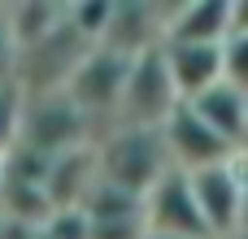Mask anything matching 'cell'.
Listing matches in <instances>:
<instances>
[{
	"label": "cell",
	"instance_id": "1",
	"mask_svg": "<svg viewBox=\"0 0 248 239\" xmlns=\"http://www.w3.org/2000/svg\"><path fill=\"white\" fill-rule=\"evenodd\" d=\"M96 157H100V179L135 196H148L174 170L166 135L148 126H113L109 135L96 139Z\"/></svg>",
	"mask_w": 248,
	"mask_h": 239
},
{
	"label": "cell",
	"instance_id": "2",
	"mask_svg": "<svg viewBox=\"0 0 248 239\" xmlns=\"http://www.w3.org/2000/svg\"><path fill=\"white\" fill-rule=\"evenodd\" d=\"M126 74H131V57H118L109 48H92L74 78L65 83V96L74 100V109L87 118L92 126V139L109 135L118 126V113H122V91H126Z\"/></svg>",
	"mask_w": 248,
	"mask_h": 239
},
{
	"label": "cell",
	"instance_id": "3",
	"mask_svg": "<svg viewBox=\"0 0 248 239\" xmlns=\"http://www.w3.org/2000/svg\"><path fill=\"white\" fill-rule=\"evenodd\" d=\"M17 144L35 148L44 157H65V152H74L83 144H96V139H92L87 118L74 109V100L65 91H44V96H26Z\"/></svg>",
	"mask_w": 248,
	"mask_h": 239
},
{
	"label": "cell",
	"instance_id": "4",
	"mask_svg": "<svg viewBox=\"0 0 248 239\" xmlns=\"http://www.w3.org/2000/svg\"><path fill=\"white\" fill-rule=\"evenodd\" d=\"M179 105H183V100H179V91H174L166 52L153 48V52L135 57V61H131V74H126L118 126H148V131H161Z\"/></svg>",
	"mask_w": 248,
	"mask_h": 239
},
{
	"label": "cell",
	"instance_id": "5",
	"mask_svg": "<svg viewBox=\"0 0 248 239\" xmlns=\"http://www.w3.org/2000/svg\"><path fill=\"white\" fill-rule=\"evenodd\" d=\"M187 179H192V196H196V209H201L209 235L214 239H235L240 235V222H244V174H240V157L235 161H222V165H209V170H196Z\"/></svg>",
	"mask_w": 248,
	"mask_h": 239
},
{
	"label": "cell",
	"instance_id": "6",
	"mask_svg": "<svg viewBox=\"0 0 248 239\" xmlns=\"http://www.w3.org/2000/svg\"><path fill=\"white\" fill-rule=\"evenodd\" d=\"M144 226L153 235H183V239H214L196 196H192V179L183 170H170L148 196H144Z\"/></svg>",
	"mask_w": 248,
	"mask_h": 239
},
{
	"label": "cell",
	"instance_id": "7",
	"mask_svg": "<svg viewBox=\"0 0 248 239\" xmlns=\"http://www.w3.org/2000/svg\"><path fill=\"white\" fill-rule=\"evenodd\" d=\"M161 135H166V148H170V165L183 170V174H196V170H209V165H222V161L240 157L222 135H214L192 113V105H179L170 113V122L161 126Z\"/></svg>",
	"mask_w": 248,
	"mask_h": 239
},
{
	"label": "cell",
	"instance_id": "8",
	"mask_svg": "<svg viewBox=\"0 0 248 239\" xmlns=\"http://www.w3.org/2000/svg\"><path fill=\"white\" fill-rule=\"evenodd\" d=\"M179 100H196L222 83V44H161Z\"/></svg>",
	"mask_w": 248,
	"mask_h": 239
},
{
	"label": "cell",
	"instance_id": "9",
	"mask_svg": "<svg viewBox=\"0 0 248 239\" xmlns=\"http://www.w3.org/2000/svg\"><path fill=\"white\" fill-rule=\"evenodd\" d=\"M100 183V157H96V144H83L65 157H52V170H48V200L52 209H83L87 196L96 192Z\"/></svg>",
	"mask_w": 248,
	"mask_h": 239
},
{
	"label": "cell",
	"instance_id": "10",
	"mask_svg": "<svg viewBox=\"0 0 248 239\" xmlns=\"http://www.w3.org/2000/svg\"><path fill=\"white\" fill-rule=\"evenodd\" d=\"M187 105H192V113H196L214 135H222L235 152H244V144H248V96L240 87L218 83V87H209L205 96H196V100H187Z\"/></svg>",
	"mask_w": 248,
	"mask_h": 239
},
{
	"label": "cell",
	"instance_id": "11",
	"mask_svg": "<svg viewBox=\"0 0 248 239\" xmlns=\"http://www.w3.org/2000/svg\"><path fill=\"white\" fill-rule=\"evenodd\" d=\"M231 35V0H187L174 4L166 44H227Z\"/></svg>",
	"mask_w": 248,
	"mask_h": 239
},
{
	"label": "cell",
	"instance_id": "12",
	"mask_svg": "<svg viewBox=\"0 0 248 239\" xmlns=\"http://www.w3.org/2000/svg\"><path fill=\"white\" fill-rule=\"evenodd\" d=\"M9 9V26H13V39L17 48H35L39 39H48L61 22H65V4H52V0H17V4H4Z\"/></svg>",
	"mask_w": 248,
	"mask_h": 239
},
{
	"label": "cell",
	"instance_id": "13",
	"mask_svg": "<svg viewBox=\"0 0 248 239\" xmlns=\"http://www.w3.org/2000/svg\"><path fill=\"white\" fill-rule=\"evenodd\" d=\"M109 17H113V0H65V22L96 48L109 30Z\"/></svg>",
	"mask_w": 248,
	"mask_h": 239
},
{
	"label": "cell",
	"instance_id": "14",
	"mask_svg": "<svg viewBox=\"0 0 248 239\" xmlns=\"http://www.w3.org/2000/svg\"><path fill=\"white\" fill-rule=\"evenodd\" d=\"M22 105H26V96L17 91V83H4V87H0V161L17 148V135H22Z\"/></svg>",
	"mask_w": 248,
	"mask_h": 239
},
{
	"label": "cell",
	"instance_id": "15",
	"mask_svg": "<svg viewBox=\"0 0 248 239\" xmlns=\"http://www.w3.org/2000/svg\"><path fill=\"white\" fill-rule=\"evenodd\" d=\"M39 239H92V218L83 209H52L39 226Z\"/></svg>",
	"mask_w": 248,
	"mask_h": 239
},
{
	"label": "cell",
	"instance_id": "16",
	"mask_svg": "<svg viewBox=\"0 0 248 239\" xmlns=\"http://www.w3.org/2000/svg\"><path fill=\"white\" fill-rule=\"evenodd\" d=\"M222 83L248 96V35H227L222 44Z\"/></svg>",
	"mask_w": 248,
	"mask_h": 239
},
{
	"label": "cell",
	"instance_id": "17",
	"mask_svg": "<svg viewBox=\"0 0 248 239\" xmlns=\"http://www.w3.org/2000/svg\"><path fill=\"white\" fill-rule=\"evenodd\" d=\"M17 39H13V26H9V9L0 4V83H13L17 78Z\"/></svg>",
	"mask_w": 248,
	"mask_h": 239
},
{
	"label": "cell",
	"instance_id": "18",
	"mask_svg": "<svg viewBox=\"0 0 248 239\" xmlns=\"http://www.w3.org/2000/svg\"><path fill=\"white\" fill-rule=\"evenodd\" d=\"M231 35H248V0H231Z\"/></svg>",
	"mask_w": 248,
	"mask_h": 239
},
{
	"label": "cell",
	"instance_id": "19",
	"mask_svg": "<svg viewBox=\"0 0 248 239\" xmlns=\"http://www.w3.org/2000/svg\"><path fill=\"white\" fill-rule=\"evenodd\" d=\"M240 174H244V222H240V235H248V152H240Z\"/></svg>",
	"mask_w": 248,
	"mask_h": 239
},
{
	"label": "cell",
	"instance_id": "20",
	"mask_svg": "<svg viewBox=\"0 0 248 239\" xmlns=\"http://www.w3.org/2000/svg\"><path fill=\"white\" fill-rule=\"evenodd\" d=\"M144 239H183V235H153V231H148Z\"/></svg>",
	"mask_w": 248,
	"mask_h": 239
},
{
	"label": "cell",
	"instance_id": "21",
	"mask_svg": "<svg viewBox=\"0 0 248 239\" xmlns=\"http://www.w3.org/2000/svg\"><path fill=\"white\" fill-rule=\"evenodd\" d=\"M0 205H4V165H0Z\"/></svg>",
	"mask_w": 248,
	"mask_h": 239
},
{
	"label": "cell",
	"instance_id": "22",
	"mask_svg": "<svg viewBox=\"0 0 248 239\" xmlns=\"http://www.w3.org/2000/svg\"><path fill=\"white\" fill-rule=\"evenodd\" d=\"M244 152H248V144H244Z\"/></svg>",
	"mask_w": 248,
	"mask_h": 239
},
{
	"label": "cell",
	"instance_id": "23",
	"mask_svg": "<svg viewBox=\"0 0 248 239\" xmlns=\"http://www.w3.org/2000/svg\"><path fill=\"white\" fill-rule=\"evenodd\" d=\"M0 87H4V83H0Z\"/></svg>",
	"mask_w": 248,
	"mask_h": 239
}]
</instances>
